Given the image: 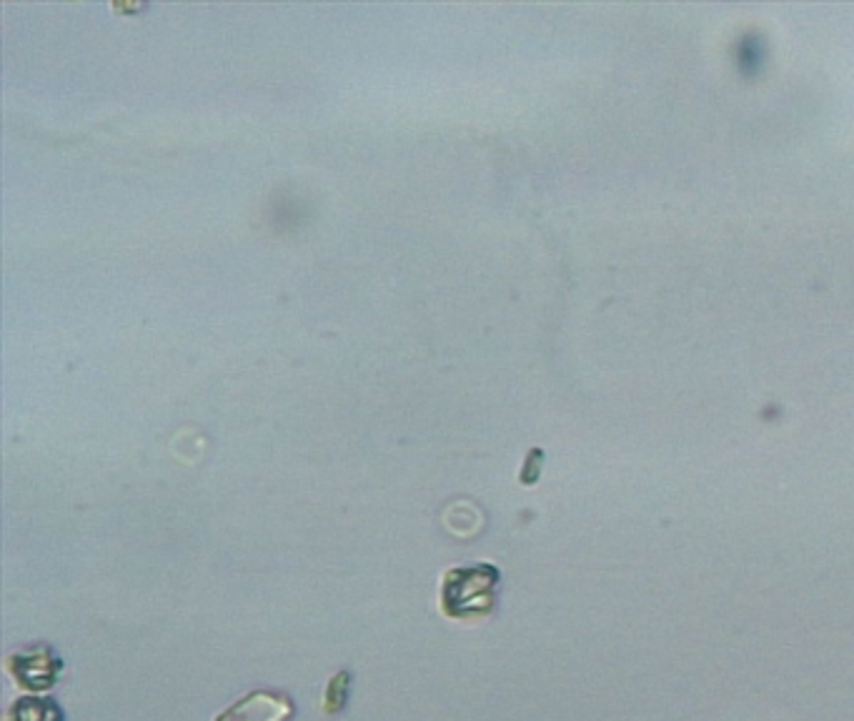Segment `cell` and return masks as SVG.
<instances>
[{
  "mask_svg": "<svg viewBox=\"0 0 854 721\" xmlns=\"http://www.w3.org/2000/svg\"><path fill=\"white\" fill-rule=\"evenodd\" d=\"M293 704L286 694L276 692H251L228 707L216 721H289Z\"/></svg>",
  "mask_w": 854,
  "mask_h": 721,
  "instance_id": "obj_2",
  "label": "cell"
},
{
  "mask_svg": "<svg viewBox=\"0 0 854 721\" xmlns=\"http://www.w3.org/2000/svg\"><path fill=\"white\" fill-rule=\"evenodd\" d=\"M8 721H63V711L50 699L25 697L13 704Z\"/></svg>",
  "mask_w": 854,
  "mask_h": 721,
  "instance_id": "obj_4",
  "label": "cell"
},
{
  "mask_svg": "<svg viewBox=\"0 0 854 721\" xmlns=\"http://www.w3.org/2000/svg\"><path fill=\"white\" fill-rule=\"evenodd\" d=\"M346 689H349V674H336L334 676V682H332V686H328V694H326V709L328 711H336V709H341L344 707V701H346Z\"/></svg>",
  "mask_w": 854,
  "mask_h": 721,
  "instance_id": "obj_5",
  "label": "cell"
},
{
  "mask_svg": "<svg viewBox=\"0 0 854 721\" xmlns=\"http://www.w3.org/2000/svg\"><path fill=\"white\" fill-rule=\"evenodd\" d=\"M498 572L494 566L454 568L446 574L442 589L444 612L454 618H471L486 614L494 606V587Z\"/></svg>",
  "mask_w": 854,
  "mask_h": 721,
  "instance_id": "obj_1",
  "label": "cell"
},
{
  "mask_svg": "<svg viewBox=\"0 0 854 721\" xmlns=\"http://www.w3.org/2000/svg\"><path fill=\"white\" fill-rule=\"evenodd\" d=\"M8 669L19 678V684L28 686V689H48L53 686L61 661L50 654L48 647H36L15 654L8 661Z\"/></svg>",
  "mask_w": 854,
  "mask_h": 721,
  "instance_id": "obj_3",
  "label": "cell"
}]
</instances>
